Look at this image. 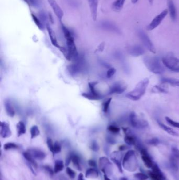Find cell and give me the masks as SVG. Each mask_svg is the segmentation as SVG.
I'll use <instances>...</instances> for the list:
<instances>
[{
  "instance_id": "1",
  "label": "cell",
  "mask_w": 179,
  "mask_h": 180,
  "mask_svg": "<svg viewBox=\"0 0 179 180\" xmlns=\"http://www.w3.org/2000/svg\"><path fill=\"white\" fill-rule=\"evenodd\" d=\"M149 83V80L148 78H144L137 84L133 91L128 93L125 96L130 100L138 101L145 94V91Z\"/></svg>"
},
{
  "instance_id": "2",
  "label": "cell",
  "mask_w": 179,
  "mask_h": 180,
  "mask_svg": "<svg viewBox=\"0 0 179 180\" xmlns=\"http://www.w3.org/2000/svg\"><path fill=\"white\" fill-rule=\"evenodd\" d=\"M143 61L147 69L152 73L161 74L165 71V68L158 57L147 56L144 58Z\"/></svg>"
},
{
  "instance_id": "3",
  "label": "cell",
  "mask_w": 179,
  "mask_h": 180,
  "mask_svg": "<svg viewBox=\"0 0 179 180\" xmlns=\"http://www.w3.org/2000/svg\"><path fill=\"white\" fill-rule=\"evenodd\" d=\"M122 166L129 172H134L137 169L138 161L134 151L129 150L125 154L122 159Z\"/></svg>"
},
{
  "instance_id": "4",
  "label": "cell",
  "mask_w": 179,
  "mask_h": 180,
  "mask_svg": "<svg viewBox=\"0 0 179 180\" xmlns=\"http://www.w3.org/2000/svg\"><path fill=\"white\" fill-rule=\"evenodd\" d=\"M62 30L64 34L65 38L66 40L67 49L70 52L71 57L72 58V57H77L78 52L76 47L75 43L74 42L73 36L66 27H65L63 24L62 25Z\"/></svg>"
},
{
  "instance_id": "5",
  "label": "cell",
  "mask_w": 179,
  "mask_h": 180,
  "mask_svg": "<svg viewBox=\"0 0 179 180\" xmlns=\"http://www.w3.org/2000/svg\"><path fill=\"white\" fill-rule=\"evenodd\" d=\"M162 62L163 65L168 69L175 72H179V59L171 54L162 57Z\"/></svg>"
},
{
  "instance_id": "6",
  "label": "cell",
  "mask_w": 179,
  "mask_h": 180,
  "mask_svg": "<svg viewBox=\"0 0 179 180\" xmlns=\"http://www.w3.org/2000/svg\"><path fill=\"white\" fill-rule=\"evenodd\" d=\"M130 122L131 126L134 128L140 129L147 128L148 126V123L145 119L140 118L134 112H132L129 116Z\"/></svg>"
},
{
  "instance_id": "7",
  "label": "cell",
  "mask_w": 179,
  "mask_h": 180,
  "mask_svg": "<svg viewBox=\"0 0 179 180\" xmlns=\"http://www.w3.org/2000/svg\"><path fill=\"white\" fill-rule=\"evenodd\" d=\"M138 36L140 38L144 45L147 48V49L149 50L153 53H156V48L154 47V45L153 44L152 42L151 41L150 39H149L148 36L142 30L139 31Z\"/></svg>"
},
{
  "instance_id": "8",
  "label": "cell",
  "mask_w": 179,
  "mask_h": 180,
  "mask_svg": "<svg viewBox=\"0 0 179 180\" xmlns=\"http://www.w3.org/2000/svg\"><path fill=\"white\" fill-rule=\"evenodd\" d=\"M122 130L125 134V136L124 138L125 142L129 146H133V145L136 146V145L137 144V143L139 141L136 136H134L130 129H129L128 128H123Z\"/></svg>"
},
{
  "instance_id": "9",
  "label": "cell",
  "mask_w": 179,
  "mask_h": 180,
  "mask_svg": "<svg viewBox=\"0 0 179 180\" xmlns=\"http://www.w3.org/2000/svg\"><path fill=\"white\" fill-rule=\"evenodd\" d=\"M168 13V10L167 9H165L160 14L156 16V18L152 20L150 24L147 27V30L149 31L153 30V29L159 26L160 24L161 23V22L162 21L163 19H165V17L167 16Z\"/></svg>"
},
{
  "instance_id": "10",
  "label": "cell",
  "mask_w": 179,
  "mask_h": 180,
  "mask_svg": "<svg viewBox=\"0 0 179 180\" xmlns=\"http://www.w3.org/2000/svg\"><path fill=\"white\" fill-rule=\"evenodd\" d=\"M127 87V84L124 82H118L111 86L109 94H121L125 91Z\"/></svg>"
},
{
  "instance_id": "11",
  "label": "cell",
  "mask_w": 179,
  "mask_h": 180,
  "mask_svg": "<svg viewBox=\"0 0 179 180\" xmlns=\"http://www.w3.org/2000/svg\"><path fill=\"white\" fill-rule=\"evenodd\" d=\"M99 163L100 169H101V171L105 174L107 175V172L108 173L111 172L112 165L107 157H100L99 161Z\"/></svg>"
},
{
  "instance_id": "12",
  "label": "cell",
  "mask_w": 179,
  "mask_h": 180,
  "mask_svg": "<svg viewBox=\"0 0 179 180\" xmlns=\"http://www.w3.org/2000/svg\"><path fill=\"white\" fill-rule=\"evenodd\" d=\"M47 1L56 16H57L58 19L61 21L64 16V13L62 10L58 6L56 0H47Z\"/></svg>"
},
{
  "instance_id": "13",
  "label": "cell",
  "mask_w": 179,
  "mask_h": 180,
  "mask_svg": "<svg viewBox=\"0 0 179 180\" xmlns=\"http://www.w3.org/2000/svg\"><path fill=\"white\" fill-rule=\"evenodd\" d=\"M111 160L113 161L117 168H118L119 171L122 173V159L121 153L119 152H114L112 153L111 156Z\"/></svg>"
},
{
  "instance_id": "14",
  "label": "cell",
  "mask_w": 179,
  "mask_h": 180,
  "mask_svg": "<svg viewBox=\"0 0 179 180\" xmlns=\"http://www.w3.org/2000/svg\"><path fill=\"white\" fill-rule=\"evenodd\" d=\"M0 135L4 139L10 137L12 135V132L10 129L9 124L6 123V122H1V123Z\"/></svg>"
},
{
  "instance_id": "15",
  "label": "cell",
  "mask_w": 179,
  "mask_h": 180,
  "mask_svg": "<svg viewBox=\"0 0 179 180\" xmlns=\"http://www.w3.org/2000/svg\"><path fill=\"white\" fill-rule=\"evenodd\" d=\"M32 157L38 160H43L45 159L46 154L42 150L38 149H30L27 151Z\"/></svg>"
},
{
  "instance_id": "16",
  "label": "cell",
  "mask_w": 179,
  "mask_h": 180,
  "mask_svg": "<svg viewBox=\"0 0 179 180\" xmlns=\"http://www.w3.org/2000/svg\"><path fill=\"white\" fill-rule=\"evenodd\" d=\"M90 11L91 13V17L93 21H96L97 19V12H98V0H88Z\"/></svg>"
},
{
  "instance_id": "17",
  "label": "cell",
  "mask_w": 179,
  "mask_h": 180,
  "mask_svg": "<svg viewBox=\"0 0 179 180\" xmlns=\"http://www.w3.org/2000/svg\"><path fill=\"white\" fill-rule=\"evenodd\" d=\"M129 53L133 57H139L145 53V50L140 45H133L128 49Z\"/></svg>"
},
{
  "instance_id": "18",
  "label": "cell",
  "mask_w": 179,
  "mask_h": 180,
  "mask_svg": "<svg viewBox=\"0 0 179 180\" xmlns=\"http://www.w3.org/2000/svg\"><path fill=\"white\" fill-rule=\"evenodd\" d=\"M46 27L48 33H49V36H50V41H51L52 44L53 45L54 47H56V48H59L61 47L59 46L58 43L57 38H56V34L54 31L53 30V29L49 25H47Z\"/></svg>"
},
{
  "instance_id": "19",
  "label": "cell",
  "mask_w": 179,
  "mask_h": 180,
  "mask_svg": "<svg viewBox=\"0 0 179 180\" xmlns=\"http://www.w3.org/2000/svg\"><path fill=\"white\" fill-rule=\"evenodd\" d=\"M4 106H5V109H6V112L7 113V115L11 118L14 117L15 112L11 102H10L9 100H6L4 103Z\"/></svg>"
},
{
  "instance_id": "20",
  "label": "cell",
  "mask_w": 179,
  "mask_h": 180,
  "mask_svg": "<svg viewBox=\"0 0 179 180\" xmlns=\"http://www.w3.org/2000/svg\"><path fill=\"white\" fill-rule=\"evenodd\" d=\"M158 125H159V127L163 130L168 133L169 134H170L171 136H179V134L170 127H168L167 125L164 124L163 123H161V122H160L159 121H158Z\"/></svg>"
},
{
  "instance_id": "21",
  "label": "cell",
  "mask_w": 179,
  "mask_h": 180,
  "mask_svg": "<svg viewBox=\"0 0 179 180\" xmlns=\"http://www.w3.org/2000/svg\"><path fill=\"white\" fill-rule=\"evenodd\" d=\"M125 0H116L112 4L111 8L113 10L116 12H120L124 6Z\"/></svg>"
},
{
  "instance_id": "22",
  "label": "cell",
  "mask_w": 179,
  "mask_h": 180,
  "mask_svg": "<svg viewBox=\"0 0 179 180\" xmlns=\"http://www.w3.org/2000/svg\"><path fill=\"white\" fill-rule=\"evenodd\" d=\"M16 131H17V134H18V137H20L21 136L26 133V129L25 124H24L23 122H19L16 124Z\"/></svg>"
},
{
  "instance_id": "23",
  "label": "cell",
  "mask_w": 179,
  "mask_h": 180,
  "mask_svg": "<svg viewBox=\"0 0 179 180\" xmlns=\"http://www.w3.org/2000/svg\"><path fill=\"white\" fill-rule=\"evenodd\" d=\"M161 81L163 83L170 84L172 86L179 87V79H177V78L163 77L161 79Z\"/></svg>"
},
{
  "instance_id": "24",
  "label": "cell",
  "mask_w": 179,
  "mask_h": 180,
  "mask_svg": "<svg viewBox=\"0 0 179 180\" xmlns=\"http://www.w3.org/2000/svg\"><path fill=\"white\" fill-rule=\"evenodd\" d=\"M168 7L171 19L173 21H175L177 18V11L173 2L171 0L168 2Z\"/></svg>"
},
{
  "instance_id": "25",
  "label": "cell",
  "mask_w": 179,
  "mask_h": 180,
  "mask_svg": "<svg viewBox=\"0 0 179 180\" xmlns=\"http://www.w3.org/2000/svg\"><path fill=\"white\" fill-rule=\"evenodd\" d=\"M169 165L171 169L173 170L174 171H177L179 168V160L170 156Z\"/></svg>"
},
{
  "instance_id": "26",
  "label": "cell",
  "mask_w": 179,
  "mask_h": 180,
  "mask_svg": "<svg viewBox=\"0 0 179 180\" xmlns=\"http://www.w3.org/2000/svg\"><path fill=\"white\" fill-rule=\"evenodd\" d=\"M151 169H152V172L154 173V174H156V175L160 177V178H162L163 180H165V177L164 173L161 171L160 168L159 167V166L157 164H156V163H154V165L152 166V168Z\"/></svg>"
},
{
  "instance_id": "27",
  "label": "cell",
  "mask_w": 179,
  "mask_h": 180,
  "mask_svg": "<svg viewBox=\"0 0 179 180\" xmlns=\"http://www.w3.org/2000/svg\"><path fill=\"white\" fill-rule=\"evenodd\" d=\"M85 177L87 178H97L98 177V172L95 168H90L86 172Z\"/></svg>"
},
{
  "instance_id": "28",
  "label": "cell",
  "mask_w": 179,
  "mask_h": 180,
  "mask_svg": "<svg viewBox=\"0 0 179 180\" xmlns=\"http://www.w3.org/2000/svg\"><path fill=\"white\" fill-rule=\"evenodd\" d=\"M64 167V165L62 161L59 160L56 161L54 168V173H59L63 170Z\"/></svg>"
},
{
  "instance_id": "29",
  "label": "cell",
  "mask_w": 179,
  "mask_h": 180,
  "mask_svg": "<svg viewBox=\"0 0 179 180\" xmlns=\"http://www.w3.org/2000/svg\"><path fill=\"white\" fill-rule=\"evenodd\" d=\"M72 161L74 166L77 169L78 171H81V166L80 164V159L78 155L75 154H72Z\"/></svg>"
},
{
  "instance_id": "30",
  "label": "cell",
  "mask_w": 179,
  "mask_h": 180,
  "mask_svg": "<svg viewBox=\"0 0 179 180\" xmlns=\"http://www.w3.org/2000/svg\"><path fill=\"white\" fill-rule=\"evenodd\" d=\"M23 154V157H24V158L27 161V162H28L29 164H30V165H32L34 166H36L37 164H36V162L35 161V159L33 157H32L29 154V152L27 151L24 152Z\"/></svg>"
},
{
  "instance_id": "31",
  "label": "cell",
  "mask_w": 179,
  "mask_h": 180,
  "mask_svg": "<svg viewBox=\"0 0 179 180\" xmlns=\"http://www.w3.org/2000/svg\"><path fill=\"white\" fill-rule=\"evenodd\" d=\"M82 96H83L85 98L88 99V100H93V101L100 100V98H101V96H97V95L93 94L92 93H86V92L82 93Z\"/></svg>"
},
{
  "instance_id": "32",
  "label": "cell",
  "mask_w": 179,
  "mask_h": 180,
  "mask_svg": "<svg viewBox=\"0 0 179 180\" xmlns=\"http://www.w3.org/2000/svg\"><path fill=\"white\" fill-rule=\"evenodd\" d=\"M30 137L32 139L37 137L40 135V131L38 126L34 125L30 128Z\"/></svg>"
},
{
  "instance_id": "33",
  "label": "cell",
  "mask_w": 179,
  "mask_h": 180,
  "mask_svg": "<svg viewBox=\"0 0 179 180\" xmlns=\"http://www.w3.org/2000/svg\"><path fill=\"white\" fill-rule=\"evenodd\" d=\"M152 92L154 93H165L168 92V89L163 86H155L152 88Z\"/></svg>"
},
{
  "instance_id": "34",
  "label": "cell",
  "mask_w": 179,
  "mask_h": 180,
  "mask_svg": "<svg viewBox=\"0 0 179 180\" xmlns=\"http://www.w3.org/2000/svg\"><path fill=\"white\" fill-rule=\"evenodd\" d=\"M134 177L137 180H147L149 178L148 175L142 172L135 173Z\"/></svg>"
},
{
  "instance_id": "35",
  "label": "cell",
  "mask_w": 179,
  "mask_h": 180,
  "mask_svg": "<svg viewBox=\"0 0 179 180\" xmlns=\"http://www.w3.org/2000/svg\"><path fill=\"white\" fill-rule=\"evenodd\" d=\"M31 16H32V18L33 20V21L34 22V23H35L36 26H37L40 30H43V24L40 21V19H38L35 15L33 14V13H31Z\"/></svg>"
},
{
  "instance_id": "36",
  "label": "cell",
  "mask_w": 179,
  "mask_h": 180,
  "mask_svg": "<svg viewBox=\"0 0 179 180\" xmlns=\"http://www.w3.org/2000/svg\"><path fill=\"white\" fill-rule=\"evenodd\" d=\"M3 148L4 150L7 151L11 149L18 148V146L14 143L8 142L4 145Z\"/></svg>"
},
{
  "instance_id": "37",
  "label": "cell",
  "mask_w": 179,
  "mask_h": 180,
  "mask_svg": "<svg viewBox=\"0 0 179 180\" xmlns=\"http://www.w3.org/2000/svg\"><path fill=\"white\" fill-rule=\"evenodd\" d=\"M170 156L179 160V149L176 146H172Z\"/></svg>"
},
{
  "instance_id": "38",
  "label": "cell",
  "mask_w": 179,
  "mask_h": 180,
  "mask_svg": "<svg viewBox=\"0 0 179 180\" xmlns=\"http://www.w3.org/2000/svg\"><path fill=\"white\" fill-rule=\"evenodd\" d=\"M107 129L109 132L113 134H118L120 131V128L115 125H110Z\"/></svg>"
},
{
  "instance_id": "39",
  "label": "cell",
  "mask_w": 179,
  "mask_h": 180,
  "mask_svg": "<svg viewBox=\"0 0 179 180\" xmlns=\"http://www.w3.org/2000/svg\"><path fill=\"white\" fill-rule=\"evenodd\" d=\"M97 84H98L97 82H90V83H89V86H90V89L91 90V93L97 96H100V94H98L97 91L95 90V86Z\"/></svg>"
},
{
  "instance_id": "40",
  "label": "cell",
  "mask_w": 179,
  "mask_h": 180,
  "mask_svg": "<svg viewBox=\"0 0 179 180\" xmlns=\"http://www.w3.org/2000/svg\"><path fill=\"white\" fill-rule=\"evenodd\" d=\"M165 119L167 121L169 124H170L172 127H174V128H179V122L174 121L173 119H170V118H169L168 116H166L165 118Z\"/></svg>"
},
{
  "instance_id": "41",
  "label": "cell",
  "mask_w": 179,
  "mask_h": 180,
  "mask_svg": "<svg viewBox=\"0 0 179 180\" xmlns=\"http://www.w3.org/2000/svg\"><path fill=\"white\" fill-rule=\"evenodd\" d=\"M146 143H147V144L151 145L156 146V145H158L159 144H160V140L158 139V138L154 137V138H152L150 139L147 140V141H146Z\"/></svg>"
},
{
  "instance_id": "42",
  "label": "cell",
  "mask_w": 179,
  "mask_h": 180,
  "mask_svg": "<svg viewBox=\"0 0 179 180\" xmlns=\"http://www.w3.org/2000/svg\"><path fill=\"white\" fill-rule=\"evenodd\" d=\"M112 98H108L107 100H106L105 102H104L102 105V109H103V111L105 113L108 112V111L109 110V108L110 104L111 102Z\"/></svg>"
},
{
  "instance_id": "43",
  "label": "cell",
  "mask_w": 179,
  "mask_h": 180,
  "mask_svg": "<svg viewBox=\"0 0 179 180\" xmlns=\"http://www.w3.org/2000/svg\"><path fill=\"white\" fill-rule=\"evenodd\" d=\"M47 145L49 148V150L52 152L53 154H54V143L53 142L52 140L50 138L47 139Z\"/></svg>"
},
{
  "instance_id": "44",
  "label": "cell",
  "mask_w": 179,
  "mask_h": 180,
  "mask_svg": "<svg viewBox=\"0 0 179 180\" xmlns=\"http://www.w3.org/2000/svg\"><path fill=\"white\" fill-rule=\"evenodd\" d=\"M61 150H62V147H61V144H59V142H55L54 143V154L53 155L55 154L59 153L61 152Z\"/></svg>"
},
{
  "instance_id": "45",
  "label": "cell",
  "mask_w": 179,
  "mask_h": 180,
  "mask_svg": "<svg viewBox=\"0 0 179 180\" xmlns=\"http://www.w3.org/2000/svg\"><path fill=\"white\" fill-rule=\"evenodd\" d=\"M66 173L70 178H75V172L73 170H72L71 168H69V167H67L66 168Z\"/></svg>"
},
{
  "instance_id": "46",
  "label": "cell",
  "mask_w": 179,
  "mask_h": 180,
  "mask_svg": "<svg viewBox=\"0 0 179 180\" xmlns=\"http://www.w3.org/2000/svg\"><path fill=\"white\" fill-rule=\"evenodd\" d=\"M116 72V70L115 69V68H110L107 72V77L108 78H111V77H113V75H115Z\"/></svg>"
},
{
  "instance_id": "47",
  "label": "cell",
  "mask_w": 179,
  "mask_h": 180,
  "mask_svg": "<svg viewBox=\"0 0 179 180\" xmlns=\"http://www.w3.org/2000/svg\"><path fill=\"white\" fill-rule=\"evenodd\" d=\"M149 176L151 180H163L162 178H160V177H158L156 174H154L152 171L149 172Z\"/></svg>"
},
{
  "instance_id": "48",
  "label": "cell",
  "mask_w": 179,
  "mask_h": 180,
  "mask_svg": "<svg viewBox=\"0 0 179 180\" xmlns=\"http://www.w3.org/2000/svg\"><path fill=\"white\" fill-rule=\"evenodd\" d=\"M91 148L92 150L95 152L98 151L99 150V146L97 143L95 141H93L91 145Z\"/></svg>"
},
{
  "instance_id": "49",
  "label": "cell",
  "mask_w": 179,
  "mask_h": 180,
  "mask_svg": "<svg viewBox=\"0 0 179 180\" xmlns=\"http://www.w3.org/2000/svg\"><path fill=\"white\" fill-rule=\"evenodd\" d=\"M24 1L30 6H36L38 5V0H24Z\"/></svg>"
},
{
  "instance_id": "50",
  "label": "cell",
  "mask_w": 179,
  "mask_h": 180,
  "mask_svg": "<svg viewBox=\"0 0 179 180\" xmlns=\"http://www.w3.org/2000/svg\"><path fill=\"white\" fill-rule=\"evenodd\" d=\"M88 164L92 168H96L97 166V163L93 160H90L88 161Z\"/></svg>"
},
{
  "instance_id": "51",
  "label": "cell",
  "mask_w": 179,
  "mask_h": 180,
  "mask_svg": "<svg viewBox=\"0 0 179 180\" xmlns=\"http://www.w3.org/2000/svg\"><path fill=\"white\" fill-rule=\"evenodd\" d=\"M104 47H105V44H104V43H101V44L99 45L98 48L99 51H100V52L102 51L103 50H104Z\"/></svg>"
},
{
  "instance_id": "52",
  "label": "cell",
  "mask_w": 179,
  "mask_h": 180,
  "mask_svg": "<svg viewBox=\"0 0 179 180\" xmlns=\"http://www.w3.org/2000/svg\"><path fill=\"white\" fill-rule=\"evenodd\" d=\"M127 149V146H125V145H122L121 146H120L119 147V150L120 151H124V150H125Z\"/></svg>"
},
{
  "instance_id": "53",
  "label": "cell",
  "mask_w": 179,
  "mask_h": 180,
  "mask_svg": "<svg viewBox=\"0 0 179 180\" xmlns=\"http://www.w3.org/2000/svg\"><path fill=\"white\" fill-rule=\"evenodd\" d=\"M77 180H85L84 178V175L82 174V173H81L79 174Z\"/></svg>"
},
{
  "instance_id": "54",
  "label": "cell",
  "mask_w": 179,
  "mask_h": 180,
  "mask_svg": "<svg viewBox=\"0 0 179 180\" xmlns=\"http://www.w3.org/2000/svg\"><path fill=\"white\" fill-rule=\"evenodd\" d=\"M104 179H105V180H111V179L109 178L108 177L107 175L106 174H104Z\"/></svg>"
},
{
  "instance_id": "55",
  "label": "cell",
  "mask_w": 179,
  "mask_h": 180,
  "mask_svg": "<svg viewBox=\"0 0 179 180\" xmlns=\"http://www.w3.org/2000/svg\"><path fill=\"white\" fill-rule=\"evenodd\" d=\"M138 0H131V2L133 4L136 3L137 2H138Z\"/></svg>"
},
{
  "instance_id": "56",
  "label": "cell",
  "mask_w": 179,
  "mask_h": 180,
  "mask_svg": "<svg viewBox=\"0 0 179 180\" xmlns=\"http://www.w3.org/2000/svg\"><path fill=\"white\" fill-rule=\"evenodd\" d=\"M128 180L127 178H125V177H122L121 178H120V180Z\"/></svg>"
},
{
  "instance_id": "57",
  "label": "cell",
  "mask_w": 179,
  "mask_h": 180,
  "mask_svg": "<svg viewBox=\"0 0 179 180\" xmlns=\"http://www.w3.org/2000/svg\"><path fill=\"white\" fill-rule=\"evenodd\" d=\"M148 1H149V3H150L151 5H152L153 2V0H148Z\"/></svg>"
}]
</instances>
